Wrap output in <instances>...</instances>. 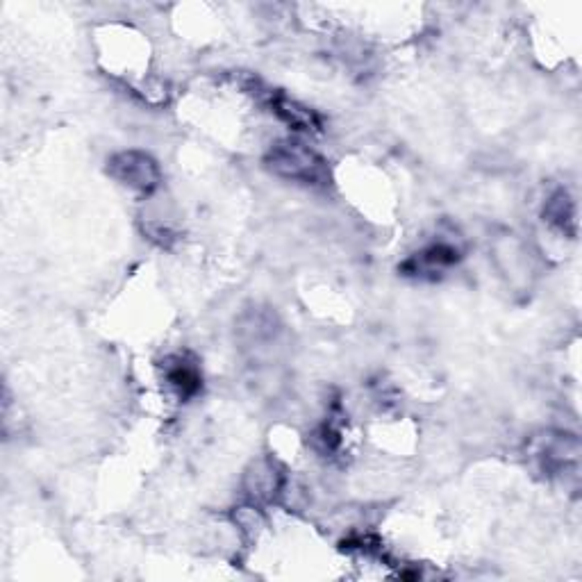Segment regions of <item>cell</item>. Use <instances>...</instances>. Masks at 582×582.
<instances>
[{"mask_svg":"<svg viewBox=\"0 0 582 582\" xmlns=\"http://www.w3.org/2000/svg\"><path fill=\"white\" fill-rule=\"evenodd\" d=\"M266 166L280 178L303 182V185H326L328 166L326 160L312 148L298 141H278L266 155Z\"/></svg>","mask_w":582,"mask_h":582,"instance_id":"cell-1","label":"cell"},{"mask_svg":"<svg viewBox=\"0 0 582 582\" xmlns=\"http://www.w3.org/2000/svg\"><path fill=\"white\" fill-rule=\"evenodd\" d=\"M110 176L116 182H121L123 187L146 196L153 194L162 180L160 166H157L151 155L141 151L116 153L110 160Z\"/></svg>","mask_w":582,"mask_h":582,"instance_id":"cell-2","label":"cell"},{"mask_svg":"<svg viewBox=\"0 0 582 582\" xmlns=\"http://www.w3.org/2000/svg\"><path fill=\"white\" fill-rule=\"evenodd\" d=\"M530 453L539 464V471H544L546 476H562V473L576 469L580 444L573 435L548 432V435L535 439Z\"/></svg>","mask_w":582,"mask_h":582,"instance_id":"cell-3","label":"cell"},{"mask_svg":"<svg viewBox=\"0 0 582 582\" xmlns=\"http://www.w3.org/2000/svg\"><path fill=\"white\" fill-rule=\"evenodd\" d=\"M164 378L166 385L171 387V392L176 394L180 401H189L198 392H201L203 378L198 371L196 362H189L185 355H173L164 364Z\"/></svg>","mask_w":582,"mask_h":582,"instance_id":"cell-4","label":"cell"},{"mask_svg":"<svg viewBox=\"0 0 582 582\" xmlns=\"http://www.w3.org/2000/svg\"><path fill=\"white\" fill-rule=\"evenodd\" d=\"M246 494L253 498V501L271 503L273 498L280 494L282 489V473L276 469V464L269 460L255 462L251 471L246 473Z\"/></svg>","mask_w":582,"mask_h":582,"instance_id":"cell-5","label":"cell"},{"mask_svg":"<svg viewBox=\"0 0 582 582\" xmlns=\"http://www.w3.org/2000/svg\"><path fill=\"white\" fill-rule=\"evenodd\" d=\"M457 260H460V251L451 244L439 241V244H432L426 251L417 253V257L407 260L403 269L414 273V276H428V273L435 276V273H442L448 266H453Z\"/></svg>","mask_w":582,"mask_h":582,"instance_id":"cell-6","label":"cell"},{"mask_svg":"<svg viewBox=\"0 0 582 582\" xmlns=\"http://www.w3.org/2000/svg\"><path fill=\"white\" fill-rule=\"evenodd\" d=\"M269 105L271 112L276 114L280 121H285L289 128L303 132H317L321 128L317 114L307 110L303 105H298L296 101H291L285 94H273V91H269Z\"/></svg>","mask_w":582,"mask_h":582,"instance_id":"cell-7","label":"cell"},{"mask_svg":"<svg viewBox=\"0 0 582 582\" xmlns=\"http://www.w3.org/2000/svg\"><path fill=\"white\" fill-rule=\"evenodd\" d=\"M544 219L551 223L555 230L564 232V235H576V205L569 198L567 191H557L544 207Z\"/></svg>","mask_w":582,"mask_h":582,"instance_id":"cell-8","label":"cell"}]
</instances>
